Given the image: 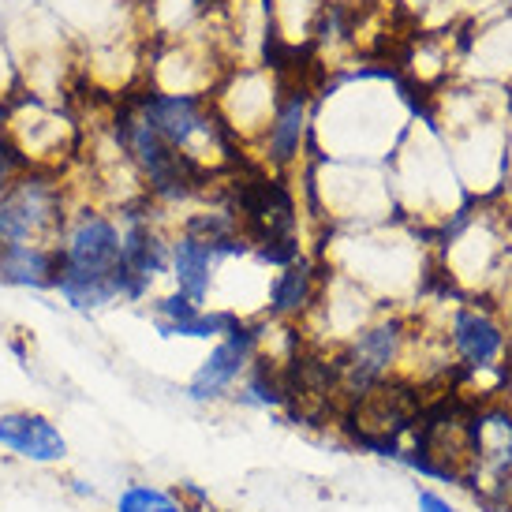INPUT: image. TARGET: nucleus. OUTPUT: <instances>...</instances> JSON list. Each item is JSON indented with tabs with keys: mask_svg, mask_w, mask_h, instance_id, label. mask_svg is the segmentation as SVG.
Segmentation results:
<instances>
[{
	"mask_svg": "<svg viewBox=\"0 0 512 512\" xmlns=\"http://www.w3.org/2000/svg\"><path fill=\"white\" fill-rule=\"evenodd\" d=\"M120 214L94 206V202H75L57 243V285L53 296L68 311L94 318L113 307H135L131 285L120 266Z\"/></svg>",
	"mask_w": 512,
	"mask_h": 512,
	"instance_id": "nucleus-1",
	"label": "nucleus"
},
{
	"mask_svg": "<svg viewBox=\"0 0 512 512\" xmlns=\"http://www.w3.org/2000/svg\"><path fill=\"white\" fill-rule=\"evenodd\" d=\"M72 206L60 169H19L0 191V243H57Z\"/></svg>",
	"mask_w": 512,
	"mask_h": 512,
	"instance_id": "nucleus-2",
	"label": "nucleus"
},
{
	"mask_svg": "<svg viewBox=\"0 0 512 512\" xmlns=\"http://www.w3.org/2000/svg\"><path fill=\"white\" fill-rule=\"evenodd\" d=\"M258 356H262V322L240 318L221 341L210 344V352L199 359V367L191 370V378L184 385V397L191 404L232 400L236 385L247 378V370L255 367Z\"/></svg>",
	"mask_w": 512,
	"mask_h": 512,
	"instance_id": "nucleus-3",
	"label": "nucleus"
},
{
	"mask_svg": "<svg viewBox=\"0 0 512 512\" xmlns=\"http://www.w3.org/2000/svg\"><path fill=\"white\" fill-rule=\"evenodd\" d=\"M445 359H453L471 378H479V374L505 378V363L512 359L509 326L483 303L456 307L445 326Z\"/></svg>",
	"mask_w": 512,
	"mask_h": 512,
	"instance_id": "nucleus-4",
	"label": "nucleus"
},
{
	"mask_svg": "<svg viewBox=\"0 0 512 512\" xmlns=\"http://www.w3.org/2000/svg\"><path fill=\"white\" fill-rule=\"evenodd\" d=\"M251 255V240L247 236H232V240H210L202 232L191 228H176L169 243V281L172 292H180L184 299L206 307L214 299L217 273L228 258ZM214 307V303H210Z\"/></svg>",
	"mask_w": 512,
	"mask_h": 512,
	"instance_id": "nucleus-5",
	"label": "nucleus"
},
{
	"mask_svg": "<svg viewBox=\"0 0 512 512\" xmlns=\"http://www.w3.org/2000/svg\"><path fill=\"white\" fill-rule=\"evenodd\" d=\"M0 456L30 468H60L72 456V441L53 415L38 408H0Z\"/></svg>",
	"mask_w": 512,
	"mask_h": 512,
	"instance_id": "nucleus-6",
	"label": "nucleus"
},
{
	"mask_svg": "<svg viewBox=\"0 0 512 512\" xmlns=\"http://www.w3.org/2000/svg\"><path fill=\"white\" fill-rule=\"evenodd\" d=\"M307 135H311V101H307V90H288L285 98H277L266 128L258 135L262 165H270V169L296 165L299 157H303Z\"/></svg>",
	"mask_w": 512,
	"mask_h": 512,
	"instance_id": "nucleus-7",
	"label": "nucleus"
},
{
	"mask_svg": "<svg viewBox=\"0 0 512 512\" xmlns=\"http://www.w3.org/2000/svg\"><path fill=\"white\" fill-rule=\"evenodd\" d=\"M318 296H322V270L314 258L299 255L296 262H288L273 273L270 285H266V322H273V326L307 322Z\"/></svg>",
	"mask_w": 512,
	"mask_h": 512,
	"instance_id": "nucleus-8",
	"label": "nucleus"
},
{
	"mask_svg": "<svg viewBox=\"0 0 512 512\" xmlns=\"http://www.w3.org/2000/svg\"><path fill=\"white\" fill-rule=\"evenodd\" d=\"M0 285L53 296L57 285L53 243H0Z\"/></svg>",
	"mask_w": 512,
	"mask_h": 512,
	"instance_id": "nucleus-9",
	"label": "nucleus"
},
{
	"mask_svg": "<svg viewBox=\"0 0 512 512\" xmlns=\"http://www.w3.org/2000/svg\"><path fill=\"white\" fill-rule=\"evenodd\" d=\"M232 404H240L247 412H281L292 404V393H288V378L285 370L277 367V359L258 356V363L247 370V378L236 385L232 393Z\"/></svg>",
	"mask_w": 512,
	"mask_h": 512,
	"instance_id": "nucleus-10",
	"label": "nucleus"
},
{
	"mask_svg": "<svg viewBox=\"0 0 512 512\" xmlns=\"http://www.w3.org/2000/svg\"><path fill=\"white\" fill-rule=\"evenodd\" d=\"M113 512H195L187 505V498L180 490L169 486L146 483V479H131L116 490Z\"/></svg>",
	"mask_w": 512,
	"mask_h": 512,
	"instance_id": "nucleus-11",
	"label": "nucleus"
},
{
	"mask_svg": "<svg viewBox=\"0 0 512 512\" xmlns=\"http://www.w3.org/2000/svg\"><path fill=\"white\" fill-rule=\"evenodd\" d=\"M415 512H464V509L453 505V501L445 498V494H438V490L423 486V490L415 494Z\"/></svg>",
	"mask_w": 512,
	"mask_h": 512,
	"instance_id": "nucleus-12",
	"label": "nucleus"
},
{
	"mask_svg": "<svg viewBox=\"0 0 512 512\" xmlns=\"http://www.w3.org/2000/svg\"><path fill=\"white\" fill-rule=\"evenodd\" d=\"M64 490L68 494H75V498H83V501H98V486L94 483H86V479H64Z\"/></svg>",
	"mask_w": 512,
	"mask_h": 512,
	"instance_id": "nucleus-13",
	"label": "nucleus"
}]
</instances>
